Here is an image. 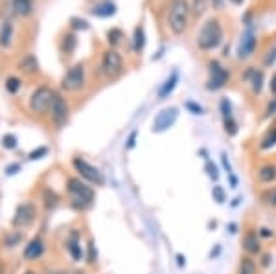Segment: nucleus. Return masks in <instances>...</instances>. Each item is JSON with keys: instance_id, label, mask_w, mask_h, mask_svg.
<instances>
[{"instance_id": "1", "label": "nucleus", "mask_w": 276, "mask_h": 274, "mask_svg": "<svg viewBox=\"0 0 276 274\" xmlns=\"http://www.w3.org/2000/svg\"><path fill=\"white\" fill-rule=\"evenodd\" d=\"M192 4L188 0H171L168 9V26L175 35H182L190 24Z\"/></svg>"}, {"instance_id": "2", "label": "nucleus", "mask_w": 276, "mask_h": 274, "mask_svg": "<svg viewBox=\"0 0 276 274\" xmlns=\"http://www.w3.org/2000/svg\"><path fill=\"white\" fill-rule=\"evenodd\" d=\"M223 37H225V31H223V26L219 22V18H208L203 24L201 31L197 35V46L204 52H210V50H216L221 46Z\"/></svg>"}, {"instance_id": "3", "label": "nucleus", "mask_w": 276, "mask_h": 274, "mask_svg": "<svg viewBox=\"0 0 276 274\" xmlns=\"http://www.w3.org/2000/svg\"><path fill=\"white\" fill-rule=\"evenodd\" d=\"M68 191L72 195V206L78 210H85V208L92 206L94 202V191L90 186H87L85 183H81L79 179H68Z\"/></svg>"}, {"instance_id": "4", "label": "nucleus", "mask_w": 276, "mask_h": 274, "mask_svg": "<svg viewBox=\"0 0 276 274\" xmlns=\"http://www.w3.org/2000/svg\"><path fill=\"white\" fill-rule=\"evenodd\" d=\"M85 85V65L76 63L74 67L66 70V74L61 80V89L66 92H76Z\"/></svg>"}, {"instance_id": "5", "label": "nucleus", "mask_w": 276, "mask_h": 274, "mask_svg": "<svg viewBox=\"0 0 276 274\" xmlns=\"http://www.w3.org/2000/svg\"><path fill=\"white\" fill-rule=\"evenodd\" d=\"M124 72V61H122V55L116 52V50H107L103 54L102 59V74L109 80H114L118 78L120 74Z\"/></svg>"}, {"instance_id": "6", "label": "nucleus", "mask_w": 276, "mask_h": 274, "mask_svg": "<svg viewBox=\"0 0 276 274\" xmlns=\"http://www.w3.org/2000/svg\"><path fill=\"white\" fill-rule=\"evenodd\" d=\"M208 74H210L208 83H206V89H208V91H219V89H223V87L228 83V80H230V72L223 67L221 63L214 61V59L208 63Z\"/></svg>"}, {"instance_id": "7", "label": "nucleus", "mask_w": 276, "mask_h": 274, "mask_svg": "<svg viewBox=\"0 0 276 274\" xmlns=\"http://www.w3.org/2000/svg\"><path fill=\"white\" fill-rule=\"evenodd\" d=\"M54 94L55 92L52 91L50 87L42 85V87H39V89H35L30 97V109L33 110V112H39V114L50 110V105H52Z\"/></svg>"}, {"instance_id": "8", "label": "nucleus", "mask_w": 276, "mask_h": 274, "mask_svg": "<svg viewBox=\"0 0 276 274\" xmlns=\"http://www.w3.org/2000/svg\"><path fill=\"white\" fill-rule=\"evenodd\" d=\"M179 118V109L177 107H166L162 109L153 120V133H164L169 127H173Z\"/></svg>"}, {"instance_id": "9", "label": "nucleus", "mask_w": 276, "mask_h": 274, "mask_svg": "<svg viewBox=\"0 0 276 274\" xmlns=\"http://www.w3.org/2000/svg\"><path fill=\"white\" fill-rule=\"evenodd\" d=\"M72 164H74V168H76V171H78L79 175H81L83 179H87L89 183L100 184V186L105 183V179H103L102 171L98 170V168H94V166H90L87 160L76 157V159L72 160Z\"/></svg>"}, {"instance_id": "10", "label": "nucleus", "mask_w": 276, "mask_h": 274, "mask_svg": "<svg viewBox=\"0 0 276 274\" xmlns=\"http://www.w3.org/2000/svg\"><path fill=\"white\" fill-rule=\"evenodd\" d=\"M50 116L57 127H63L66 122H68V105H66L65 97L57 94H54V99H52V105H50Z\"/></svg>"}, {"instance_id": "11", "label": "nucleus", "mask_w": 276, "mask_h": 274, "mask_svg": "<svg viewBox=\"0 0 276 274\" xmlns=\"http://www.w3.org/2000/svg\"><path fill=\"white\" fill-rule=\"evenodd\" d=\"M35 219V206L31 202H22L15 212L13 217V226H26Z\"/></svg>"}, {"instance_id": "12", "label": "nucleus", "mask_w": 276, "mask_h": 274, "mask_svg": "<svg viewBox=\"0 0 276 274\" xmlns=\"http://www.w3.org/2000/svg\"><path fill=\"white\" fill-rule=\"evenodd\" d=\"M256 46H258V39L254 37L252 31H247L245 35L241 37L240 46H238V57H240V59H249V57L254 54Z\"/></svg>"}, {"instance_id": "13", "label": "nucleus", "mask_w": 276, "mask_h": 274, "mask_svg": "<svg viewBox=\"0 0 276 274\" xmlns=\"http://www.w3.org/2000/svg\"><path fill=\"white\" fill-rule=\"evenodd\" d=\"M243 80L251 85L254 94H260L262 89H264V72L258 70V68H249V70L243 74Z\"/></svg>"}, {"instance_id": "14", "label": "nucleus", "mask_w": 276, "mask_h": 274, "mask_svg": "<svg viewBox=\"0 0 276 274\" xmlns=\"http://www.w3.org/2000/svg\"><path fill=\"white\" fill-rule=\"evenodd\" d=\"M42 252H44V243H42L41 238H33L30 243L26 245L24 249V258L26 260H37L39 256H42Z\"/></svg>"}, {"instance_id": "15", "label": "nucleus", "mask_w": 276, "mask_h": 274, "mask_svg": "<svg viewBox=\"0 0 276 274\" xmlns=\"http://www.w3.org/2000/svg\"><path fill=\"white\" fill-rule=\"evenodd\" d=\"M243 249H245L247 254H258L262 245H260V239H258V234L254 230H249L243 238Z\"/></svg>"}, {"instance_id": "16", "label": "nucleus", "mask_w": 276, "mask_h": 274, "mask_svg": "<svg viewBox=\"0 0 276 274\" xmlns=\"http://www.w3.org/2000/svg\"><path fill=\"white\" fill-rule=\"evenodd\" d=\"M177 83H179V72L175 70V72H171V76H169L168 80L164 81L162 87L158 89V97H160V99H166V97H168L169 94L175 91Z\"/></svg>"}, {"instance_id": "17", "label": "nucleus", "mask_w": 276, "mask_h": 274, "mask_svg": "<svg viewBox=\"0 0 276 274\" xmlns=\"http://www.w3.org/2000/svg\"><path fill=\"white\" fill-rule=\"evenodd\" d=\"M114 13H116V6L111 0H102L92 7V15H96V17H113Z\"/></svg>"}, {"instance_id": "18", "label": "nucleus", "mask_w": 276, "mask_h": 274, "mask_svg": "<svg viewBox=\"0 0 276 274\" xmlns=\"http://www.w3.org/2000/svg\"><path fill=\"white\" fill-rule=\"evenodd\" d=\"M18 70H22L24 74H35L39 72V61H37V57L33 54H28L22 59V61L18 63Z\"/></svg>"}, {"instance_id": "19", "label": "nucleus", "mask_w": 276, "mask_h": 274, "mask_svg": "<svg viewBox=\"0 0 276 274\" xmlns=\"http://www.w3.org/2000/svg\"><path fill=\"white\" fill-rule=\"evenodd\" d=\"M11 6L15 13L20 17H28L33 11V2L31 0H11Z\"/></svg>"}, {"instance_id": "20", "label": "nucleus", "mask_w": 276, "mask_h": 274, "mask_svg": "<svg viewBox=\"0 0 276 274\" xmlns=\"http://www.w3.org/2000/svg\"><path fill=\"white\" fill-rule=\"evenodd\" d=\"M145 46V31H144V26H137L135 28V33H133V50L140 54Z\"/></svg>"}, {"instance_id": "21", "label": "nucleus", "mask_w": 276, "mask_h": 274, "mask_svg": "<svg viewBox=\"0 0 276 274\" xmlns=\"http://www.w3.org/2000/svg\"><path fill=\"white\" fill-rule=\"evenodd\" d=\"M76 44H78L76 35H74V33H66V35H63V39H61V52L66 55H70L74 50H76Z\"/></svg>"}, {"instance_id": "22", "label": "nucleus", "mask_w": 276, "mask_h": 274, "mask_svg": "<svg viewBox=\"0 0 276 274\" xmlns=\"http://www.w3.org/2000/svg\"><path fill=\"white\" fill-rule=\"evenodd\" d=\"M258 175H260V181H262V183L269 184V183H273V181H276V168L273 164H265L260 168Z\"/></svg>"}, {"instance_id": "23", "label": "nucleus", "mask_w": 276, "mask_h": 274, "mask_svg": "<svg viewBox=\"0 0 276 274\" xmlns=\"http://www.w3.org/2000/svg\"><path fill=\"white\" fill-rule=\"evenodd\" d=\"M11 35H13V24L11 20H6L2 22V28H0V46L6 48L7 44L11 43Z\"/></svg>"}, {"instance_id": "24", "label": "nucleus", "mask_w": 276, "mask_h": 274, "mask_svg": "<svg viewBox=\"0 0 276 274\" xmlns=\"http://www.w3.org/2000/svg\"><path fill=\"white\" fill-rule=\"evenodd\" d=\"M238 274H258V269H256V263H254V260L249 256L241 258L240 262V273Z\"/></svg>"}, {"instance_id": "25", "label": "nucleus", "mask_w": 276, "mask_h": 274, "mask_svg": "<svg viewBox=\"0 0 276 274\" xmlns=\"http://www.w3.org/2000/svg\"><path fill=\"white\" fill-rule=\"evenodd\" d=\"M273 146H276V127L269 129V131H267V134L264 136L262 144H260V147H262V149H271Z\"/></svg>"}, {"instance_id": "26", "label": "nucleus", "mask_w": 276, "mask_h": 274, "mask_svg": "<svg viewBox=\"0 0 276 274\" xmlns=\"http://www.w3.org/2000/svg\"><path fill=\"white\" fill-rule=\"evenodd\" d=\"M68 252H70L74 262H81L83 260V250H81V245L78 241H68Z\"/></svg>"}, {"instance_id": "27", "label": "nucleus", "mask_w": 276, "mask_h": 274, "mask_svg": "<svg viewBox=\"0 0 276 274\" xmlns=\"http://www.w3.org/2000/svg\"><path fill=\"white\" fill-rule=\"evenodd\" d=\"M42 199H44V206L50 210V208H54L55 204H57V201H59V195L55 193V191H52V189H44Z\"/></svg>"}, {"instance_id": "28", "label": "nucleus", "mask_w": 276, "mask_h": 274, "mask_svg": "<svg viewBox=\"0 0 276 274\" xmlns=\"http://www.w3.org/2000/svg\"><path fill=\"white\" fill-rule=\"evenodd\" d=\"M122 39H124V31L118 30V28H111V30L107 31V41L111 46H116Z\"/></svg>"}, {"instance_id": "29", "label": "nucleus", "mask_w": 276, "mask_h": 274, "mask_svg": "<svg viewBox=\"0 0 276 274\" xmlns=\"http://www.w3.org/2000/svg\"><path fill=\"white\" fill-rule=\"evenodd\" d=\"M208 7V0H193L192 4V13L195 17H201Z\"/></svg>"}, {"instance_id": "30", "label": "nucleus", "mask_w": 276, "mask_h": 274, "mask_svg": "<svg viewBox=\"0 0 276 274\" xmlns=\"http://www.w3.org/2000/svg\"><path fill=\"white\" fill-rule=\"evenodd\" d=\"M223 125H225V133L228 136H234L238 133V123L234 122V118H227V120H223Z\"/></svg>"}, {"instance_id": "31", "label": "nucleus", "mask_w": 276, "mask_h": 274, "mask_svg": "<svg viewBox=\"0 0 276 274\" xmlns=\"http://www.w3.org/2000/svg\"><path fill=\"white\" fill-rule=\"evenodd\" d=\"M212 197H214V201H216L217 204H223V202L227 201V193H225V189H223L221 186H214Z\"/></svg>"}, {"instance_id": "32", "label": "nucleus", "mask_w": 276, "mask_h": 274, "mask_svg": "<svg viewBox=\"0 0 276 274\" xmlns=\"http://www.w3.org/2000/svg\"><path fill=\"white\" fill-rule=\"evenodd\" d=\"M20 80L18 78H7L6 80V89H7V92H11V94H15V92L20 89Z\"/></svg>"}, {"instance_id": "33", "label": "nucleus", "mask_w": 276, "mask_h": 274, "mask_svg": "<svg viewBox=\"0 0 276 274\" xmlns=\"http://www.w3.org/2000/svg\"><path fill=\"white\" fill-rule=\"evenodd\" d=\"M2 146L6 147V149H15L17 147V138L13 134H4L2 136Z\"/></svg>"}, {"instance_id": "34", "label": "nucleus", "mask_w": 276, "mask_h": 274, "mask_svg": "<svg viewBox=\"0 0 276 274\" xmlns=\"http://www.w3.org/2000/svg\"><path fill=\"white\" fill-rule=\"evenodd\" d=\"M221 114H223V120H227V118H232V107L228 103V99H221Z\"/></svg>"}, {"instance_id": "35", "label": "nucleus", "mask_w": 276, "mask_h": 274, "mask_svg": "<svg viewBox=\"0 0 276 274\" xmlns=\"http://www.w3.org/2000/svg\"><path fill=\"white\" fill-rule=\"evenodd\" d=\"M70 24H72L74 30H87V28H89V22L83 20V18H78V17H74L72 20H70Z\"/></svg>"}, {"instance_id": "36", "label": "nucleus", "mask_w": 276, "mask_h": 274, "mask_svg": "<svg viewBox=\"0 0 276 274\" xmlns=\"http://www.w3.org/2000/svg\"><path fill=\"white\" fill-rule=\"evenodd\" d=\"M89 256H87V262L89 263H96V260H98V252H96V247H94V243L92 241H89Z\"/></svg>"}, {"instance_id": "37", "label": "nucleus", "mask_w": 276, "mask_h": 274, "mask_svg": "<svg viewBox=\"0 0 276 274\" xmlns=\"http://www.w3.org/2000/svg\"><path fill=\"white\" fill-rule=\"evenodd\" d=\"M184 107H186L188 110H192V114H203V107L197 103H193V101H186Z\"/></svg>"}, {"instance_id": "38", "label": "nucleus", "mask_w": 276, "mask_h": 274, "mask_svg": "<svg viewBox=\"0 0 276 274\" xmlns=\"http://www.w3.org/2000/svg\"><path fill=\"white\" fill-rule=\"evenodd\" d=\"M275 61H276V46L269 50V54H267V57H265L264 65L265 67H271V65H275Z\"/></svg>"}, {"instance_id": "39", "label": "nucleus", "mask_w": 276, "mask_h": 274, "mask_svg": "<svg viewBox=\"0 0 276 274\" xmlns=\"http://www.w3.org/2000/svg\"><path fill=\"white\" fill-rule=\"evenodd\" d=\"M264 197H265V201H267V204H271V206H276V188L271 189V191H267Z\"/></svg>"}, {"instance_id": "40", "label": "nucleus", "mask_w": 276, "mask_h": 274, "mask_svg": "<svg viewBox=\"0 0 276 274\" xmlns=\"http://www.w3.org/2000/svg\"><path fill=\"white\" fill-rule=\"evenodd\" d=\"M206 171H208V175H210L214 181H217L219 179V173H217V168L212 162H206Z\"/></svg>"}, {"instance_id": "41", "label": "nucleus", "mask_w": 276, "mask_h": 274, "mask_svg": "<svg viewBox=\"0 0 276 274\" xmlns=\"http://www.w3.org/2000/svg\"><path fill=\"white\" fill-rule=\"evenodd\" d=\"M48 153V149L46 147H39V149H35V151L30 153V159L35 160V159H42V155H46Z\"/></svg>"}, {"instance_id": "42", "label": "nucleus", "mask_w": 276, "mask_h": 274, "mask_svg": "<svg viewBox=\"0 0 276 274\" xmlns=\"http://www.w3.org/2000/svg\"><path fill=\"white\" fill-rule=\"evenodd\" d=\"M18 241H20V234H13V236H7L6 245H9V247H15Z\"/></svg>"}, {"instance_id": "43", "label": "nucleus", "mask_w": 276, "mask_h": 274, "mask_svg": "<svg viewBox=\"0 0 276 274\" xmlns=\"http://www.w3.org/2000/svg\"><path fill=\"white\" fill-rule=\"evenodd\" d=\"M265 114H267V116L276 114V96L273 97V101H271V103L267 105V110H265Z\"/></svg>"}, {"instance_id": "44", "label": "nucleus", "mask_w": 276, "mask_h": 274, "mask_svg": "<svg viewBox=\"0 0 276 274\" xmlns=\"http://www.w3.org/2000/svg\"><path fill=\"white\" fill-rule=\"evenodd\" d=\"M135 144H137V131H133V133H131L129 140H127V147H129V149H133V147H135Z\"/></svg>"}, {"instance_id": "45", "label": "nucleus", "mask_w": 276, "mask_h": 274, "mask_svg": "<svg viewBox=\"0 0 276 274\" xmlns=\"http://www.w3.org/2000/svg\"><path fill=\"white\" fill-rule=\"evenodd\" d=\"M221 162H223V168L227 170V173H232V168H230V164H228L227 155H225V153H223V155H221Z\"/></svg>"}, {"instance_id": "46", "label": "nucleus", "mask_w": 276, "mask_h": 274, "mask_svg": "<svg viewBox=\"0 0 276 274\" xmlns=\"http://www.w3.org/2000/svg\"><path fill=\"white\" fill-rule=\"evenodd\" d=\"M269 87H271V92H273V96H276V72L273 74V78H271Z\"/></svg>"}, {"instance_id": "47", "label": "nucleus", "mask_w": 276, "mask_h": 274, "mask_svg": "<svg viewBox=\"0 0 276 274\" xmlns=\"http://www.w3.org/2000/svg\"><path fill=\"white\" fill-rule=\"evenodd\" d=\"M228 179H230V188H238V179L234 177V173H228Z\"/></svg>"}, {"instance_id": "48", "label": "nucleus", "mask_w": 276, "mask_h": 274, "mask_svg": "<svg viewBox=\"0 0 276 274\" xmlns=\"http://www.w3.org/2000/svg\"><path fill=\"white\" fill-rule=\"evenodd\" d=\"M260 234H262L264 238H271V236H273V232H271L269 228H262V230H260Z\"/></svg>"}, {"instance_id": "49", "label": "nucleus", "mask_w": 276, "mask_h": 274, "mask_svg": "<svg viewBox=\"0 0 276 274\" xmlns=\"http://www.w3.org/2000/svg\"><path fill=\"white\" fill-rule=\"evenodd\" d=\"M228 230H230V234H236V232H238V225H236V223H230V225H228Z\"/></svg>"}, {"instance_id": "50", "label": "nucleus", "mask_w": 276, "mask_h": 274, "mask_svg": "<svg viewBox=\"0 0 276 274\" xmlns=\"http://www.w3.org/2000/svg\"><path fill=\"white\" fill-rule=\"evenodd\" d=\"M269 260H271V256H269V254H265V256H264V262H262V265H264V267H269Z\"/></svg>"}, {"instance_id": "51", "label": "nucleus", "mask_w": 276, "mask_h": 274, "mask_svg": "<svg viewBox=\"0 0 276 274\" xmlns=\"http://www.w3.org/2000/svg\"><path fill=\"white\" fill-rule=\"evenodd\" d=\"M18 166H11V168H7L6 170V173H15V170H17Z\"/></svg>"}, {"instance_id": "52", "label": "nucleus", "mask_w": 276, "mask_h": 274, "mask_svg": "<svg viewBox=\"0 0 276 274\" xmlns=\"http://www.w3.org/2000/svg\"><path fill=\"white\" fill-rule=\"evenodd\" d=\"M232 4H236V6H240V4H243V0H230Z\"/></svg>"}, {"instance_id": "53", "label": "nucleus", "mask_w": 276, "mask_h": 274, "mask_svg": "<svg viewBox=\"0 0 276 274\" xmlns=\"http://www.w3.org/2000/svg\"><path fill=\"white\" fill-rule=\"evenodd\" d=\"M177 260H179V265H184V262H182V256H180V254L177 256Z\"/></svg>"}, {"instance_id": "54", "label": "nucleus", "mask_w": 276, "mask_h": 274, "mask_svg": "<svg viewBox=\"0 0 276 274\" xmlns=\"http://www.w3.org/2000/svg\"><path fill=\"white\" fill-rule=\"evenodd\" d=\"M0 274H4V269H2V265H0Z\"/></svg>"}, {"instance_id": "55", "label": "nucleus", "mask_w": 276, "mask_h": 274, "mask_svg": "<svg viewBox=\"0 0 276 274\" xmlns=\"http://www.w3.org/2000/svg\"><path fill=\"white\" fill-rule=\"evenodd\" d=\"M26 274H33V273H31V271H30V273H26Z\"/></svg>"}]
</instances>
